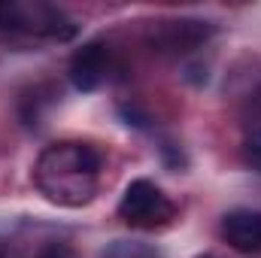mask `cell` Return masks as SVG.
I'll return each instance as SVG.
<instances>
[{
  "label": "cell",
  "mask_w": 261,
  "mask_h": 258,
  "mask_svg": "<svg viewBox=\"0 0 261 258\" xmlns=\"http://www.w3.org/2000/svg\"><path fill=\"white\" fill-rule=\"evenodd\" d=\"M103 158L91 143L58 140L46 146L34 164V186L58 207H85L100 189Z\"/></svg>",
  "instance_id": "cell-1"
},
{
  "label": "cell",
  "mask_w": 261,
  "mask_h": 258,
  "mask_svg": "<svg viewBox=\"0 0 261 258\" xmlns=\"http://www.w3.org/2000/svg\"><path fill=\"white\" fill-rule=\"evenodd\" d=\"M76 21L64 9L43 0H6L0 3V37L12 46L67 43L76 37Z\"/></svg>",
  "instance_id": "cell-2"
},
{
  "label": "cell",
  "mask_w": 261,
  "mask_h": 258,
  "mask_svg": "<svg viewBox=\"0 0 261 258\" xmlns=\"http://www.w3.org/2000/svg\"><path fill=\"white\" fill-rule=\"evenodd\" d=\"M176 216V207L167 194L161 192L152 179H134L128 183V189L119 200V219L130 225V228H140V231H155V228H164L170 225Z\"/></svg>",
  "instance_id": "cell-3"
},
{
  "label": "cell",
  "mask_w": 261,
  "mask_h": 258,
  "mask_svg": "<svg viewBox=\"0 0 261 258\" xmlns=\"http://www.w3.org/2000/svg\"><path fill=\"white\" fill-rule=\"evenodd\" d=\"M216 28L203 18H161L149 28L146 40L158 55H189L210 43Z\"/></svg>",
  "instance_id": "cell-4"
},
{
  "label": "cell",
  "mask_w": 261,
  "mask_h": 258,
  "mask_svg": "<svg viewBox=\"0 0 261 258\" xmlns=\"http://www.w3.org/2000/svg\"><path fill=\"white\" fill-rule=\"evenodd\" d=\"M116 73V58L103 40H91L70 58V82L79 91H94Z\"/></svg>",
  "instance_id": "cell-5"
},
{
  "label": "cell",
  "mask_w": 261,
  "mask_h": 258,
  "mask_svg": "<svg viewBox=\"0 0 261 258\" xmlns=\"http://www.w3.org/2000/svg\"><path fill=\"white\" fill-rule=\"evenodd\" d=\"M222 240L243 252V255H252V252H261V210H231L222 216Z\"/></svg>",
  "instance_id": "cell-6"
},
{
  "label": "cell",
  "mask_w": 261,
  "mask_h": 258,
  "mask_svg": "<svg viewBox=\"0 0 261 258\" xmlns=\"http://www.w3.org/2000/svg\"><path fill=\"white\" fill-rule=\"evenodd\" d=\"M231 100L246 119H261V61L246 58L231 73Z\"/></svg>",
  "instance_id": "cell-7"
},
{
  "label": "cell",
  "mask_w": 261,
  "mask_h": 258,
  "mask_svg": "<svg viewBox=\"0 0 261 258\" xmlns=\"http://www.w3.org/2000/svg\"><path fill=\"white\" fill-rule=\"evenodd\" d=\"M100 258H164L158 246L143 243V240H113Z\"/></svg>",
  "instance_id": "cell-8"
},
{
  "label": "cell",
  "mask_w": 261,
  "mask_h": 258,
  "mask_svg": "<svg viewBox=\"0 0 261 258\" xmlns=\"http://www.w3.org/2000/svg\"><path fill=\"white\" fill-rule=\"evenodd\" d=\"M243 161L249 170L261 173V125H255L243 140Z\"/></svg>",
  "instance_id": "cell-9"
},
{
  "label": "cell",
  "mask_w": 261,
  "mask_h": 258,
  "mask_svg": "<svg viewBox=\"0 0 261 258\" xmlns=\"http://www.w3.org/2000/svg\"><path fill=\"white\" fill-rule=\"evenodd\" d=\"M34 258H79V252L67 243H46L43 249H37Z\"/></svg>",
  "instance_id": "cell-10"
},
{
  "label": "cell",
  "mask_w": 261,
  "mask_h": 258,
  "mask_svg": "<svg viewBox=\"0 0 261 258\" xmlns=\"http://www.w3.org/2000/svg\"><path fill=\"white\" fill-rule=\"evenodd\" d=\"M197 258H216V255H197Z\"/></svg>",
  "instance_id": "cell-11"
}]
</instances>
